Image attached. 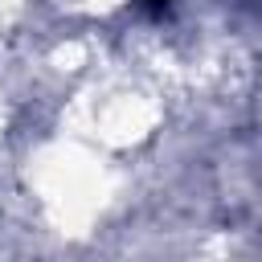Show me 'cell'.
I'll list each match as a JSON object with an SVG mask.
<instances>
[{
  "label": "cell",
  "mask_w": 262,
  "mask_h": 262,
  "mask_svg": "<svg viewBox=\"0 0 262 262\" xmlns=\"http://www.w3.org/2000/svg\"><path fill=\"white\" fill-rule=\"evenodd\" d=\"M147 8H151V12H164V8H168V0H147Z\"/></svg>",
  "instance_id": "6da1fadb"
}]
</instances>
